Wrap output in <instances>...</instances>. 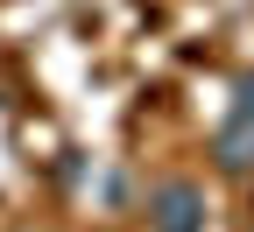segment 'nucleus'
<instances>
[{"label": "nucleus", "mask_w": 254, "mask_h": 232, "mask_svg": "<svg viewBox=\"0 0 254 232\" xmlns=\"http://www.w3.org/2000/svg\"><path fill=\"white\" fill-rule=\"evenodd\" d=\"M212 162L226 176H254V71L233 85V106H226V120L212 134Z\"/></svg>", "instance_id": "1"}, {"label": "nucleus", "mask_w": 254, "mask_h": 232, "mask_svg": "<svg viewBox=\"0 0 254 232\" xmlns=\"http://www.w3.org/2000/svg\"><path fill=\"white\" fill-rule=\"evenodd\" d=\"M148 232H205V190L190 176H163L148 190Z\"/></svg>", "instance_id": "2"}]
</instances>
